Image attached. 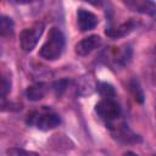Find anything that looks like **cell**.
<instances>
[{"label":"cell","instance_id":"cell-1","mask_svg":"<svg viewBox=\"0 0 156 156\" xmlns=\"http://www.w3.org/2000/svg\"><path fill=\"white\" fill-rule=\"evenodd\" d=\"M63 49H65L63 33L61 32L60 28L52 27L49 30L45 43L40 48L39 55L48 61H54V60H57L62 55Z\"/></svg>","mask_w":156,"mask_h":156},{"label":"cell","instance_id":"cell-2","mask_svg":"<svg viewBox=\"0 0 156 156\" xmlns=\"http://www.w3.org/2000/svg\"><path fill=\"white\" fill-rule=\"evenodd\" d=\"M60 123H61L60 116L45 106H43L41 111H33L27 117V124L35 127L40 130L54 129Z\"/></svg>","mask_w":156,"mask_h":156},{"label":"cell","instance_id":"cell-3","mask_svg":"<svg viewBox=\"0 0 156 156\" xmlns=\"http://www.w3.org/2000/svg\"><path fill=\"white\" fill-rule=\"evenodd\" d=\"M95 112L110 129L119 123V118L122 115L121 107L115 99H101L95 105Z\"/></svg>","mask_w":156,"mask_h":156},{"label":"cell","instance_id":"cell-4","mask_svg":"<svg viewBox=\"0 0 156 156\" xmlns=\"http://www.w3.org/2000/svg\"><path fill=\"white\" fill-rule=\"evenodd\" d=\"M44 32V24L41 22H37L33 26L24 28L20 34V45L23 51H32L38 44L39 38Z\"/></svg>","mask_w":156,"mask_h":156},{"label":"cell","instance_id":"cell-5","mask_svg":"<svg viewBox=\"0 0 156 156\" xmlns=\"http://www.w3.org/2000/svg\"><path fill=\"white\" fill-rule=\"evenodd\" d=\"M99 18L91 11L85 9H78L77 11V24L80 32H88L96 27Z\"/></svg>","mask_w":156,"mask_h":156},{"label":"cell","instance_id":"cell-6","mask_svg":"<svg viewBox=\"0 0 156 156\" xmlns=\"http://www.w3.org/2000/svg\"><path fill=\"white\" fill-rule=\"evenodd\" d=\"M101 45V38L99 35H90L82 39L76 45V54L79 56H87Z\"/></svg>","mask_w":156,"mask_h":156},{"label":"cell","instance_id":"cell-7","mask_svg":"<svg viewBox=\"0 0 156 156\" xmlns=\"http://www.w3.org/2000/svg\"><path fill=\"white\" fill-rule=\"evenodd\" d=\"M124 4L129 9H132L133 11L150 15V16L156 15V4L154 1H150V0H129V1H124Z\"/></svg>","mask_w":156,"mask_h":156},{"label":"cell","instance_id":"cell-8","mask_svg":"<svg viewBox=\"0 0 156 156\" xmlns=\"http://www.w3.org/2000/svg\"><path fill=\"white\" fill-rule=\"evenodd\" d=\"M135 22L133 20H129L122 24H119L118 27H110L106 29V35H108L110 38H122V37H126L127 34H129L130 32L134 30L135 28Z\"/></svg>","mask_w":156,"mask_h":156},{"label":"cell","instance_id":"cell-9","mask_svg":"<svg viewBox=\"0 0 156 156\" xmlns=\"http://www.w3.org/2000/svg\"><path fill=\"white\" fill-rule=\"evenodd\" d=\"M46 87L48 85L45 83H35V84L28 87V89L26 90L27 99L30 100V101H39V100H41L45 96V94H46V90H48Z\"/></svg>","mask_w":156,"mask_h":156},{"label":"cell","instance_id":"cell-10","mask_svg":"<svg viewBox=\"0 0 156 156\" xmlns=\"http://www.w3.org/2000/svg\"><path fill=\"white\" fill-rule=\"evenodd\" d=\"M15 32L13 21L7 16H1L0 20V35L2 38H11Z\"/></svg>","mask_w":156,"mask_h":156},{"label":"cell","instance_id":"cell-11","mask_svg":"<svg viewBox=\"0 0 156 156\" xmlns=\"http://www.w3.org/2000/svg\"><path fill=\"white\" fill-rule=\"evenodd\" d=\"M96 90L102 99H115L116 98V90L110 83H106V82L98 83Z\"/></svg>","mask_w":156,"mask_h":156},{"label":"cell","instance_id":"cell-12","mask_svg":"<svg viewBox=\"0 0 156 156\" xmlns=\"http://www.w3.org/2000/svg\"><path fill=\"white\" fill-rule=\"evenodd\" d=\"M129 88H130V91L134 96V99L138 101V102H143L144 101V94H143V90L140 88V84L136 79H132L129 82Z\"/></svg>","mask_w":156,"mask_h":156},{"label":"cell","instance_id":"cell-13","mask_svg":"<svg viewBox=\"0 0 156 156\" xmlns=\"http://www.w3.org/2000/svg\"><path fill=\"white\" fill-rule=\"evenodd\" d=\"M6 155L7 156H39V154L34 152V151H28L24 149H20V147H10L6 150Z\"/></svg>","mask_w":156,"mask_h":156},{"label":"cell","instance_id":"cell-14","mask_svg":"<svg viewBox=\"0 0 156 156\" xmlns=\"http://www.w3.org/2000/svg\"><path fill=\"white\" fill-rule=\"evenodd\" d=\"M69 82L67 79H60L57 82H55L52 84V90L55 91L56 96H61L66 90H67V87H68Z\"/></svg>","mask_w":156,"mask_h":156},{"label":"cell","instance_id":"cell-15","mask_svg":"<svg viewBox=\"0 0 156 156\" xmlns=\"http://www.w3.org/2000/svg\"><path fill=\"white\" fill-rule=\"evenodd\" d=\"M10 89H11V83H10V80L4 76L2 79H1V98H2V100H5V96H6V94L10 91Z\"/></svg>","mask_w":156,"mask_h":156},{"label":"cell","instance_id":"cell-16","mask_svg":"<svg viewBox=\"0 0 156 156\" xmlns=\"http://www.w3.org/2000/svg\"><path fill=\"white\" fill-rule=\"evenodd\" d=\"M123 156H139V155H136V154H134L132 151H127V152L123 154Z\"/></svg>","mask_w":156,"mask_h":156},{"label":"cell","instance_id":"cell-17","mask_svg":"<svg viewBox=\"0 0 156 156\" xmlns=\"http://www.w3.org/2000/svg\"><path fill=\"white\" fill-rule=\"evenodd\" d=\"M155 156H156V155H155Z\"/></svg>","mask_w":156,"mask_h":156}]
</instances>
